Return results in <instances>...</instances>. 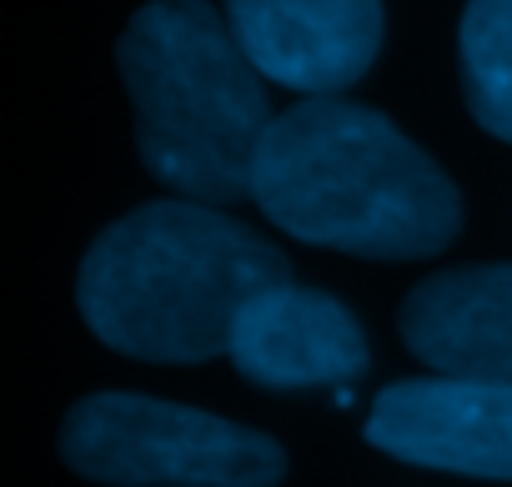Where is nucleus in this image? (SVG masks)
I'll return each instance as SVG.
<instances>
[{
  "instance_id": "9",
  "label": "nucleus",
  "mask_w": 512,
  "mask_h": 487,
  "mask_svg": "<svg viewBox=\"0 0 512 487\" xmlns=\"http://www.w3.org/2000/svg\"><path fill=\"white\" fill-rule=\"evenodd\" d=\"M457 56L472 121L512 141V0H467Z\"/></svg>"
},
{
  "instance_id": "5",
  "label": "nucleus",
  "mask_w": 512,
  "mask_h": 487,
  "mask_svg": "<svg viewBox=\"0 0 512 487\" xmlns=\"http://www.w3.org/2000/svg\"><path fill=\"white\" fill-rule=\"evenodd\" d=\"M367 442L412 467L512 482V382H392L367 412Z\"/></svg>"
},
{
  "instance_id": "8",
  "label": "nucleus",
  "mask_w": 512,
  "mask_h": 487,
  "mask_svg": "<svg viewBox=\"0 0 512 487\" xmlns=\"http://www.w3.org/2000/svg\"><path fill=\"white\" fill-rule=\"evenodd\" d=\"M397 327L437 377L512 382V267H452L417 282Z\"/></svg>"
},
{
  "instance_id": "2",
  "label": "nucleus",
  "mask_w": 512,
  "mask_h": 487,
  "mask_svg": "<svg viewBox=\"0 0 512 487\" xmlns=\"http://www.w3.org/2000/svg\"><path fill=\"white\" fill-rule=\"evenodd\" d=\"M277 241L206 201H146L81 257L76 307L96 342L136 362L191 367L226 352L241 307L287 282Z\"/></svg>"
},
{
  "instance_id": "7",
  "label": "nucleus",
  "mask_w": 512,
  "mask_h": 487,
  "mask_svg": "<svg viewBox=\"0 0 512 487\" xmlns=\"http://www.w3.org/2000/svg\"><path fill=\"white\" fill-rule=\"evenodd\" d=\"M226 357L246 382L272 392L347 387L367 372V337L342 297L277 282L241 307Z\"/></svg>"
},
{
  "instance_id": "6",
  "label": "nucleus",
  "mask_w": 512,
  "mask_h": 487,
  "mask_svg": "<svg viewBox=\"0 0 512 487\" xmlns=\"http://www.w3.org/2000/svg\"><path fill=\"white\" fill-rule=\"evenodd\" d=\"M226 26L267 81L337 96L382 51V0H226Z\"/></svg>"
},
{
  "instance_id": "4",
  "label": "nucleus",
  "mask_w": 512,
  "mask_h": 487,
  "mask_svg": "<svg viewBox=\"0 0 512 487\" xmlns=\"http://www.w3.org/2000/svg\"><path fill=\"white\" fill-rule=\"evenodd\" d=\"M61 457L106 487H277L287 472L267 432L146 392L81 397L61 422Z\"/></svg>"
},
{
  "instance_id": "3",
  "label": "nucleus",
  "mask_w": 512,
  "mask_h": 487,
  "mask_svg": "<svg viewBox=\"0 0 512 487\" xmlns=\"http://www.w3.org/2000/svg\"><path fill=\"white\" fill-rule=\"evenodd\" d=\"M136 106L146 171L186 201L226 206L251 196L267 126V76L246 61L211 0H146L116 46Z\"/></svg>"
},
{
  "instance_id": "1",
  "label": "nucleus",
  "mask_w": 512,
  "mask_h": 487,
  "mask_svg": "<svg viewBox=\"0 0 512 487\" xmlns=\"http://www.w3.org/2000/svg\"><path fill=\"white\" fill-rule=\"evenodd\" d=\"M251 201L287 236L372 262L437 257L462 231L442 166L382 111L342 96H307L267 126Z\"/></svg>"
}]
</instances>
